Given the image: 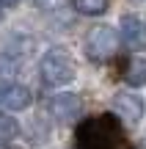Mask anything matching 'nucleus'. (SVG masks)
Returning a JSON list of instances; mask_svg holds the SVG:
<instances>
[{
    "label": "nucleus",
    "instance_id": "f03ea898",
    "mask_svg": "<svg viewBox=\"0 0 146 149\" xmlns=\"http://www.w3.org/2000/svg\"><path fill=\"white\" fill-rule=\"evenodd\" d=\"M39 74H42V83L47 88H61V86H69L75 80V64H72L66 50L53 47L39 61Z\"/></svg>",
    "mask_w": 146,
    "mask_h": 149
},
{
    "label": "nucleus",
    "instance_id": "9b49d317",
    "mask_svg": "<svg viewBox=\"0 0 146 149\" xmlns=\"http://www.w3.org/2000/svg\"><path fill=\"white\" fill-rule=\"evenodd\" d=\"M36 6L47 14H58V11L66 8V0H36Z\"/></svg>",
    "mask_w": 146,
    "mask_h": 149
},
{
    "label": "nucleus",
    "instance_id": "f257e3e1",
    "mask_svg": "<svg viewBox=\"0 0 146 149\" xmlns=\"http://www.w3.org/2000/svg\"><path fill=\"white\" fill-rule=\"evenodd\" d=\"M75 141L80 149H132L124 138V130L113 116H97L77 124Z\"/></svg>",
    "mask_w": 146,
    "mask_h": 149
},
{
    "label": "nucleus",
    "instance_id": "ddd939ff",
    "mask_svg": "<svg viewBox=\"0 0 146 149\" xmlns=\"http://www.w3.org/2000/svg\"><path fill=\"white\" fill-rule=\"evenodd\" d=\"M0 149H6V146H0Z\"/></svg>",
    "mask_w": 146,
    "mask_h": 149
},
{
    "label": "nucleus",
    "instance_id": "20e7f679",
    "mask_svg": "<svg viewBox=\"0 0 146 149\" xmlns=\"http://www.w3.org/2000/svg\"><path fill=\"white\" fill-rule=\"evenodd\" d=\"M113 113L124 124H132V127H135L143 119V113H146V102H143V97L135 94L132 88L130 91H116L113 94Z\"/></svg>",
    "mask_w": 146,
    "mask_h": 149
},
{
    "label": "nucleus",
    "instance_id": "39448f33",
    "mask_svg": "<svg viewBox=\"0 0 146 149\" xmlns=\"http://www.w3.org/2000/svg\"><path fill=\"white\" fill-rule=\"evenodd\" d=\"M47 111L55 122H72V119L80 116L83 111V100L72 91H61V94H53L47 100Z\"/></svg>",
    "mask_w": 146,
    "mask_h": 149
},
{
    "label": "nucleus",
    "instance_id": "423d86ee",
    "mask_svg": "<svg viewBox=\"0 0 146 149\" xmlns=\"http://www.w3.org/2000/svg\"><path fill=\"white\" fill-rule=\"evenodd\" d=\"M33 102V94L22 83H3L0 86V111H25Z\"/></svg>",
    "mask_w": 146,
    "mask_h": 149
},
{
    "label": "nucleus",
    "instance_id": "f8f14e48",
    "mask_svg": "<svg viewBox=\"0 0 146 149\" xmlns=\"http://www.w3.org/2000/svg\"><path fill=\"white\" fill-rule=\"evenodd\" d=\"M17 3H19V0H0V11H3V8H14Z\"/></svg>",
    "mask_w": 146,
    "mask_h": 149
},
{
    "label": "nucleus",
    "instance_id": "1a4fd4ad",
    "mask_svg": "<svg viewBox=\"0 0 146 149\" xmlns=\"http://www.w3.org/2000/svg\"><path fill=\"white\" fill-rule=\"evenodd\" d=\"M17 135H19V122H17L11 113L0 111V146L8 144V141H14Z\"/></svg>",
    "mask_w": 146,
    "mask_h": 149
},
{
    "label": "nucleus",
    "instance_id": "0eeeda50",
    "mask_svg": "<svg viewBox=\"0 0 146 149\" xmlns=\"http://www.w3.org/2000/svg\"><path fill=\"white\" fill-rule=\"evenodd\" d=\"M119 28H121V39L130 50H146V19L135 14H124Z\"/></svg>",
    "mask_w": 146,
    "mask_h": 149
},
{
    "label": "nucleus",
    "instance_id": "9d476101",
    "mask_svg": "<svg viewBox=\"0 0 146 149\" xmlns=\"http://www.w3.org/2000/svg\"><path fill=\"white\" fill-rule=\"evenodd\" d=\"M75 3V8L80 11V14L86 17H99L108 11V0H72Z\"/></svg>",
    "mask_w": 146,
    "mask_h": 149
},
{
    "label": "nucleus",
    "instance_id": "7ed1b4c3",
    "mask_svg": "<svg viewBox=\"0 0 146 149\" xmlns=\"http://www.w3.org/2000/svg\"><path fill=\"white\" fill-rule=\"evenodd\" d=\"M116 47H119V33H116L110 25H97V28L88 31V36H86V55L94 61V64L108 61L110 55L116 53Z\"/></svg>",
    "mask_w": 146,
    "mask_h": 149
},
{
    "label": "nucleus",
    "instance_id": "6e6552de",
    "mask_svg": "<svg viewBox=\"0 0 146 149\" xmlns=\"http://www.w3.org/2000/svg\"><path fill=\"white\" fill-rule=\"evenodd\" d=\"M124 80L130 83V88H141V86H146V58H130V61H127Z\"/></svg>",
    "mask_w": 146,
    "mask_h": 149
}]
</instances>
